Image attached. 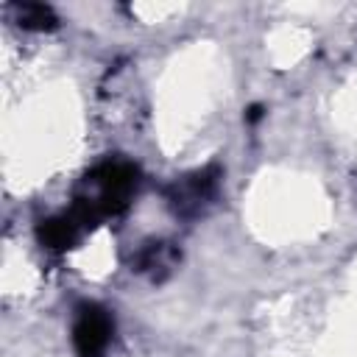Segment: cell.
Listing matches in <instances>:
<instances>
[{
    "mask_svg": "<svg viewBox=\"0 0 357 357\" xmlns=\"http://www.w3.org/2000/svg\"><path fill=\"white\" fill-rule=\"evenodd\" d=\"M137 187H139L137 165L123 162V159L100 162L98 167H92L81 178L67 212L84 229H92L100 220H106L112 215H120L131 204V198L137 195Z\"/></svg>",
    "mask_w": 357,
    "mask_h": 357,
    "instance_id": "1",
    "label": "cell"
},
{
    "mask_svg": "<svg viewBox=\"0 0 357 357\" xmlns=\"http://www.w3.org/2000/svg\"><path fill=\"white\" fill-rule=\"evenodd\" d=\"M114 337V318L106 307L84 301L73 318V349L75 357H103Z\"/></svg>",
    "mask_w": 357,
    "mask_h": 357,
    "instance_id": "2",
    "label": "cell"
},
{
    "mask_svg": "<svg viewBox=\"0 0 357 357\" xmlns=\"http://www.w3.org/2000/svg\"><path fill=\"white\" fill-rule=\"evenodd\" d=\"M218 167H206L198 173H190L184 178H178L176 184H170L167 190V201L173 206L176 215H198L206 204H212V198L218 195Z\"/></svg>",
    "mask_w": 357,
    "mask_h": 357,
    "instance_id": "3",
    "label": "cell"
},
{
    "mask_svg": "<svg viewBox=\"0 0 357 357\" xmlns=\"http://www.w3.org/2000/svg\"><path fill=\"white\" fill-rule=\"evenodd\" d=\"M84 231H86V229H84L70 212L53 215V218L42 220V223L36 226L39 243H42L45 248H50V251H67V248H73V245L81 240Z\"/></svg>",
    "mask_w": 357,
    "mask_h": 357,
    "instance_id": "4",
    "label": "cell"
},
{
    "mask_svg": "<svg viewBox=\"0 0 357 357\" xmlns=\"http://www.w3.org/2000/svg\"><path fill=\"white\" fill-rule=\"evenodd\" d=\"M14 14V22L25 31H53L59 25V17L45 3H14L8 8Z\"/></svg>",
    "mask_w": 357,
    "mask_h": 357,
    "instance_id": "5",
    "label": "cell"
},
{
    "mask_svg": "<svg viewBox=\"0 0 357 357\" xmlns=\"http://www.w3.org/2000/svg\"><path fill=\"white\" fill-rule=\"evenodd\" d=\"M173 262H176V251L170 248V243H148L134 259L137 271L148 273L151 279H159L162 273H167L173 268Z\"/></svg>",
    "mask_w": 357,
    "mask_h": 357,
    "instance_id": "6",
    "label": "cell"
}]
</instances>
